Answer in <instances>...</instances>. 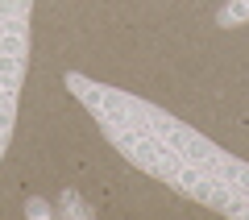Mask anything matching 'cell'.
Segmentation results:
<instances>
[{
    "label": "cell",
    "instance_id": "1",
    "mask_svg": "<svg viewBox=\"0 0 249 220\" xmlns=\"http://www.w3.org/2000/svg\"><path fill=\"white\" fill-rule=\"evenodd\" d=\"M17 92H21V79H13V75H4V71H0V158H4V146H9V137H13Z\"/></svg>",
    "mask_w": 249,
    "mask_h": 220
},
{
    "label": "cell",
    "instance_id": "2",
    "mask_svg": "<svg viewBox=\"0 0 249 220\" xmlns=\"http://www.w3.org/2000/svg\"><path fill=\"white\" fill-rule=\"evenodd\" d=\"M216 25L220 29H237V25H249V0H229L220 13H216Z\"/></svg>",
    "mask_w": 249,
    "mask_h": 220
},
{
    "label": "cell",
    "instance_id": "3",
    "mask_svg": "<svg viewBox=\"0 0 249 220\" xmlns=\"http://www.w3.org/2000/svg\"><path fill=\"white\" fill-rule=\"evenodd\" d=\"M62 212H79V216H91V208H88V203H79L75 195H62Z\"/></svg>",
    "mask_w": 249,
    "mask_h": 220
},
{
    "label": "cell",
    "instance_id": "4",
    "mask_svg": "<svg viewBox=\"0 0 249 220\" xmlns=\"http://www.w3.org/2000/svg\"><path fill=\"white\" fill-rule=\"evenodd\" d=\"M25 216H50V203L46 200H25Z\"/></svg>",
    "mask_w": 249,
    "mask_h": 220
}]
</instances>
